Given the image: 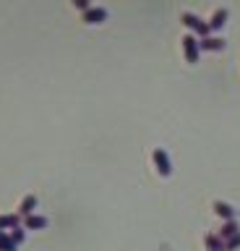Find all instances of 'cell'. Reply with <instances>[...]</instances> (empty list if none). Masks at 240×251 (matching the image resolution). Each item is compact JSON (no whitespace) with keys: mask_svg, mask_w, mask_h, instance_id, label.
Here are the masks:
<instances>
[{"mask_svg":"<svg viewBox=\"0 0 240 251\" xmlns=\"http://www.w3.org/2000/svg\"><path fill=\"white\" fill-rule=\"evenodd\" d=\"M24 227H26V230H42V227H47V217L29 215V217L24 220Z\"/></svg>","mask_w":240,"mask_h":251,"instance_id":"obj_9","label":"cell"},{"mask_svg":"<svg viewBox=\"0 0 240 251\" xmlns=\"http://www.w3.org/2000/svg\"><path fill=\"white\" fill-rule=\"evenodd\" d=\"M224 246H227V251H235V249H240V233H235L232 238L224 241Z\"/></svg>","mask_w":240,"mask_h":251,"instance_id":"obj_14","label":"cell"},{"mask_svg":"<svg viewBox=\"0 0 240 251\" xmlns=\"http://www.w3.org/2000/svg\"><path fill=\"white\" fill-rule=\"evenodd\" d=\"M214 215H219L224 223H227V220H235V209L224 201H214Z\"/></svg>","mask_w":240,"mask_h":251,"instance_id":"obj_8","label":"cell"},{"mask_svg":"<svg viewBox=\"0 0 240 251\" xmlns=\"http://www.w3.org/2000/svg\"><path fill=\"white\" fill-rule=\"evenodd\" d=\"M201 50H214V52H217V50H224V39L209 34V37L201 39Z\"/></svg>","mask_w":240,"mask_h":251,"instance_id":"obj_10","label":"cell"},{"mask_svg":"<svg viewBox=\"0 0 240 251\" xmlns=\"http://www.w3.org/2000/svg\"><path fill=\"white\" fill-rule=\"evenodd\" d=\"M16 249H19V243L11 238V233L5 235L3 230H0V251H16Z\"/></svg>","mask_w":240,"mask_h":251,"instance_id":"obj_12","label":"cell"},{"mask_svg":"<svg viewBox=\"0 0 240 251\" xmlns=\"http://www.w3.org/2000/svg\"><path fill=\"white\" fill-rule=\"evenodd\" d=\"M204 246H206V251H227V246H224V238L219 233H209V235H204Z\"/></svg>","mask_w":240,"mask_h":251,"instance_id":"obj_6","label":"cell"},{"mask_svg":"<svg viewBox=\"0 0 240 251\" xmlns=\"http://www.w3.org/2000/svg\"><path fill=\"white\" fill-rule=\"evenodd\" d=\"M19 217L21 215H0V230H3V227H11L13 230V227L19 225Z\"/></svg>","mask_w":240,"mask_h":251,"instance_id":"obj_13","label":"cell"},{"mask_svg":"<svg viewBox=\"0 0 240 251\" xmlns=\"http://www.w3.org/2000/svg\"><path fill=\"white\" fill-rule=\"evenodd\" d=\"M84 24H89V26H94V24H105L107 21V8H94L91 5L87 13H81Z\"/></svg>","mask_w":240,"mask_h":251,"instance_id":"obj_4","label":"cell"},{"mask_svg":"<svg viewBox=\"0 0 240 251\" xmlns=\"http://www.w3.org/2000/svg\"><path fill=\"white\" fill-rule=\"evenodd\" d=\"M34 207H37V196L34 194H26L24 199L19 201V215H24V217L34 215Z\"/></svg>","mask_w":240,"mask_h":251,"instance_id":"obj_7","label":"cell"},{"mask_svg":"<svg viewBox=\"0 0 240 251\" xmlns=\"http://www.w3.org/2000/svg\"><path fill=\"white\" fill-rule=\"evenodd\" d=\"M183 55H185V63H198V55H201V39L196 34H185L183 39Z\"/></svg>","mask_w":240,"mask_h":251,"instance_id":"obj_2","label":"cell"},{"mask_svg":"<svg viewBox=\"0 0 240 251\" xmlns=\"http://www.w3.org/2000/svg\"><path fill=\"white\" fill-rule=\"evenodd\" d=\"M180 24L183 26H188L191 29V34H196L198 39H204L212 34V29H209V21H201L196 13H191V11H183L180 13Z\"/></svg>","mask_w":240,"mask_h":251,"instance_id":"obj_1","label":"cell"},{"mask_svg":"<svg viewBox=\"0 0 240 251\" xmlns=\"http://www.w3.org/2000/svg\"><path fill=\"white\" fill-rule=\"evenodd\" d=\"M227 8H217V11L212 13V19H209V29H212V31H219L222 26H224V24H227Z\"/></svg>","mask_w":240,"mask_h":251,"instance_id":"obj_5","label":"cell"},{"mask_svg":"<svg viewBox=\"0 0 240 251\" xmlns=\"http://www.w3.org/2000/svg\"><path fill=\"white\" fill-rule=\"evenodd\" d=\"M152 160H154V168H157V173L162 178H167V176H173V162H170V157L165 149H154L152 152Z\"/></svg>","mask_w":240,"mask_h":251,"instance_id":"obj_3","label":"cell"},{"mask_svg":"<svg viewBox=\"0 0 240 251\" xmlns=\"http://www.w3.org/2000/svg\"><path fill=\"white\" fill-rule=\"evenodd\" d=\"M235 233H240V227H238V223H235V220H227V223L222 225V230H219V235H222L224 241H227V238H232Z\"/></svg>","mask_w":240,"mask_h":251,"instance_id":"obj_11","label":"cell"},{"mask_svg":"<svg viewBox=\"0 0 240 251\" xmlns=\"http://www.w3.org/2000/svg\"><path fill=\"white\" fill-rule=\"evenodd\" d=\"M71 5H73V8H79L81 13H87L89 8H91V0H71Z\"/></svg>","mask_w":240,"mask_h":251,"instance_id":"obj_15","label":"cell"}]
</instances>
